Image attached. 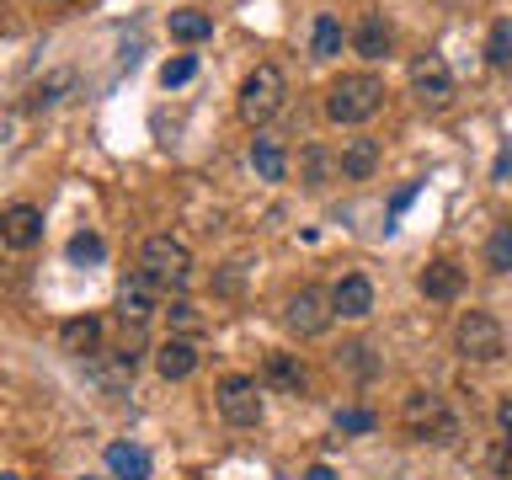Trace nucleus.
Returning a JSON list of instances; mask_svg holds the SVG:
<instances>
[{
    "instance_id": "obj_1",
    "label": "nucleus",
    "mask_w": 512,
    "mask_h": 480,
    "mask_svg": "<svg viewBox=\"0 0 512 480\" xmlns=\"http://www.w3.org/2000/svg\"><path fill=\"white\" fill-rule=\"evenodd\" d=\"M379 107H384V80H379V75H368V70L331 80V91H326V118H331V123H342V128L368 123Z\"/></svg>"
},
{
    "instance_id": "obj_2",
    "label": "nucleus",
    "mask_w": 512,
    "mask_h": 480,
    "mask_svg": "<svg viewBox=\"0 0 512 480\" xmlns=\"http://www.w3.org/2000/svg\"><path fill=\"white\" fill-rule=\"evenodd\" d=\"M235 107L251 128H267L288 107V75L278 70V64H256V70L240 80V102Z\"/></svg>"
},
{
    "instance_id": "obj_3",
    "label": "nucleus",
    "mask_w": 512,
    "mask_h": 480,
    "mask_svg": "<svg viewBox=\"0 0 512 480\" xmlns=\"http://www.w3.org/2000/svg\"><path fill=\"white\" fill-rule=\"evenodd\" d=\"M400 422H406V432L422 443H454L459 438V416L448 411V400L438 390H411L400 400Z\"/></svg>"
},
{
    "instance_id": "obj_4",
    "label": "nucleus",
    "mask_w": 512,
    "mask_h": 480,
    "mask_svg": "<svg viewBox=\"0 0 512 480\" xmlns=\"http://www.w3.org/2000/svg\"><path fill=\"white\" fill-rule=\"evenodd\" d=\"M139 272L150 278L155 288H182L192 283V251H187V240H176V235H150L139 246Z\"/></svg>"
},
{
    "instance_id": "obj_5",
    "label": "nucleus",
    "mask_w": 512,
    "mask_h": 480,
    "mask_svg": "<svg viewBox=\"0 0 512 480\" xmlns=\"http://www.w3.org/2000/svg\"><path fill=\"white\" fill-rule=\"evenodd\" d=\"M454 347L464 363H496L507 352V331L491 310H464L454 326Z\"/></svg>"
},
{
    "instance_id": "obj_6",
    "label": "nucleus",
    "mask_w": 512,
    "mask_h": 480,
    "mask_svg": "<svg viewBox=\"0 0 512 480\" xmlns=\"http://www.w3.org/2000/svg\"><path fill=\"white\" fill-rule=\"evenodd\" d=\"M214 406H219V416H224L230 427H256V422H262V384H256L251 374L219 379Z\"/></svg>"
},
{
    "instance_id": "obj_7",
    "label": "nucleus",
    "mask_w": 512,
    "mask_h": 480,
    "mask_svg": "<svg viewBox=\"0 0 512 480\" xmlns=\"http://www.w3.org/2000/svg\"><path fill=\"white\" fill-rule=\"evenodd\" d=\"M411 96L432 112H443L454 102V70H448L443 54H416L411 59Z\"/></svg>"
},
{
    "instance_id": "obj_8",
    "label": "nucleus",
    "mask_w": 512,
    "mask_h": 480,
    "mask_svg": "<svg viewBox=\"0 0 512 480\" xmlns=\"http://www.w3.org/2000/svg\"><path fill=\"white\" fill-rule=\"evenodd\" d=\"M112 310H118V320L128 331H144L150 326V315L160 310V288L144 278V272H134V278L118 283V299H112Z\"/></svg>"
},
{
    "instance_id": "obj_9",
    "label": "nucleus",
    "mask_w": 512,
    "mask_h": 480,
    "mask_svg": "<svg viewBox=\"0 0 512 480\" xmlns=\"http://www.w3.org/2000/svg\"><path fill=\"white\" fill-rule=\"evenodd\" d=\"M283 320H288V331H294V336H326V326H331V294H320V288L304 283L299 294L288 299Z\"/></svg>"
},
{
    "instance_id": "obj_10",
    "label": "nucleus",
    "mask_w": 512,
    "mask_h": 480,
    "mask_svg": "<svg viewBox=\"0 0 512 480\" xmlns=\"http://www.w3.org/2000/svg\"><path fill=\"white\" fill-rule=\"evenodd\" d=\"M38 240H43V208L38 203L0 208V246L6 251H32Z\"/></svg>"
},
{
    "instance_id": "obj_11",
    "label": "nucleus",
    "mask_w": 512,
    "mask_h": 480,
    "mask_svg": "<svg viewBox=\"0 0 512 480\" xmlns=\"http://www.w3.org/2000/svg\"><path fill=\"white\" fill-rule=\"evenodd\" d=\"M331 315H342V320H368V315H374V283H368L363 272H347V278H336V288H331Z\"/></svg>"
},
{
    "instance_id": "obj_12",
    "label": "nucleus",
    "mask_w": 512,
    "mask_h": 480,
    "mask_svg": "<svg viewBox=\"0 0 512 480\" xmlns=\"http://www.w3.org/2000/svg\"><path fill=\"white\" fill-rule=\"evenodd\" d=\"M336 171H342L347 182H368V176L379 171V139H368V134L342 139V150H336Z\"/></svg>"
},
{
    "instance_id": "obj_13",
    "label": "nucleus",
    "mask_w": 512,
    "mask_h": 480,
    "mask_svg": "<svg viewBox=\"0 0 512 480\" xmlns=\"http://www.w3.org/2000/svg\"><path fill=\"white\" fill-rule=\"evenodd\" d=\"M155 374L171 379V384L198 374V347H192V336H166V342L155 347Z\"/></svg>"
},
{
    "instance_id": "obj_14",
    "label": "nucleus",
    "mask_w": 512,
    "mask_h": 480,
    "mask_svg": "<svg viewBox=\"0 0 512 480\" xmlns=\"http://www.w3.org/2000/svg\"><path fill=\"white\" fill-rule=\"evenodd\" d=\"M251 166L262 182H288V144L278 134H267V128H256L251 139Z\"/></svg>"
},
{
    "instance_id": "obj_15",
    "label": "nucleus",
    "mask_w": 512,
    "mask_h": 480,
    "mask_svg": "<svg viewBox=\"0 0 512 480\" xmlns=\"http://www.w3.org/2000/svg\"><path fill=\"white\" fill-rule=\"evenodd\" d=\"M352 48H358L363 59H384L395 48V27L384 22V11H363L358 27H352Z\"/></svg>"
},
{
    "instance_id": "obj_16",
    "label": "nucleus",
    "mask_w": 512,
    "mask_h": 480,
    "mask_svg": "<svg viewBox=\"0 0 512 480\" xmlns=\"http://www.w3.org/2000/svg\"><path fill=\"white\" fill-rule=\"evenodd\" d=\"M422 294H427V299H438V304L459 299V294H464V267H459V262H448V256L427 262V267H422Z\"/></svg>"
},
{
    "instance_id": "obj_17",
    "label": "nucleus",
    "mask_w": 512,
    "mask_h": 480,
    "mask_svg": "<svg viewBox=\"0 0 512 480\" xmlns=\"http://www.w3.org/2000/svg\"><path fill=\"white\" fill-rule=\"evenodd\" d=\"M59 347L75 352V358H91V352H102V320L96 315H75L59 326Z\"/></svg>"
},
{
    "instance_id": "obj_18",
    "label": "nucleus",
    "mask_w": 512,
    "mask_h": 480,
    "mask_svg": "<svg viewBox=\"0 0 512 480\" xmlns=\"http://www.w3.org/2000/svg\"><path fill=\"white\" fill-rule=\"evenodd\" d=\"M262 379L272 384V390H283V395H304V363L294 358V352H267Z\"/></svg>"
},
{
    "instance_id": "obj_19",
    "label": "nucleus",
    "mask_w": 512,
    "mask_h": 480,
    "mask_svg": "<svg viewBox=\"0 0 512 480\" xmlns=\"http://www.w3.org/2000/svg\"><path fill=\"white\" fill-rule=\"evenodd\" d=\"M331 176H336V155L326 150V144H304V150H299V182L310 192H320Z\"/></svg>"
},
{
    "instance_id": "obj_20",
    "label": "nucleus",
    "mask_w": 512,
    "mask_h": 480,
    "mask_svg": "<svg viewBox=\"0 0 512 480\" xmlns=\"http://www.w3.org/2000/svg\"><path fill=\"white\" fill-rule=\"evenodd\" d=\"M107 470L118 480H150V454L139 443H107Z\"/></svg>"
},
{
    "instance_id": "obj_21",
    "label": "nucleus",
    "mask_w": 512,
    "mask_h": 480,
    "mask_svg": "<svg viewBox=\"0 0 512 480\" xmlns=\"http://www.w3.org/2000/svg\"><path fill=\"white\" fill-rule=\"evenodd\" d=\"M171 38L176 43H203V38H214V16L198 11V6H182V11H171Z\"/></svg>"
},
{
    "instance_id": "obj_22",
    "label": "nucleus",
    "mask_w": 512,
    "mask_h": 480,
    "mask_svg": "<svg viewBox=\"0 0 512 480\" xmlns=\"http://www.w3.org/2000/svg\"><path fill=\"white\" fill-rule=\"evenodd\" d=\"M342 43H347L342 22H336L331 11H320L315 22H310V54H315V59H336V54H342Z\"/></svg>"
},
{
    "instance_id": "obj_23",
    "label": "nucleus",
    "mask_w": 512,
    "mask_h": 480,
    "mask_svg": "<svg viewBox=\"0 0 512 480\" xmlns=\"http://www.w3.org/2000/svg\"><path fill=\"white\" fill-rule=\"evenodd\" d=\"M486 59H491V70H512V16L491 22V32H486Z\"/></svg>"
},
{
    "instance_id": "obj_24",
    "label": "nucleus",
    "mask_w": 512,
    "mask_h": 480,
    "mask_svg": "<svg viewBox=\"0 0 512 480\" xmlns=\"http://www.w3.org/2000/svg\"><path fill=\"white\" fill-rule=\"evenodd\" d=\"M171 320V336H198L203 331V315H198V304L192 299H171V304H160Z\"/></svg>"
},
{
    "instance_id": "obj_25",
    "label": "nucleus",
    "mask_w": 512,
    "mask_h": 480,
    "mask_svg": "<svg viewBox=\"0 0 512 480\" xmlns=\"http://www.w3.org/2000/svg\"><path fill=\"white\" fill-rule=\"evenodd\" d=\"M336 368H347V374H358V379H374L379 374V358H374V347H368V342H352V347H342Z\"/></svg>"
},
{
    "instance_id": "obj_26",
    "label": "nucleus",
    "mask_w": 512,
    "mask_h": 480,
    "mask_svg": "<svg viewBox=\"0 0 512 480\" xmlns=\"http://www.w3.org/2000/svg\"><path fill=\"white\" fill-rule=\"evenodd\" d=\"M64 251H70V262H102V256H107V240L91 235V230H80V235H70V246H64Z\"/></svg>"
},
{
    "instance_id": "obj_27",
    "label": "nucleus",
    "mask_w": 512,
    "mask_h": 480,
    "mask_svg": "<svg viewBox=\"0 0 512 480\" xmlns=\"http://www.w3.org/2000/svg\"><path fill=\"white\" fill-rule=\"evenodd\" d=\"M486 267H491V272H512V224H502V230L491 235V246H486Z\"/></svg>"
},
{
    "instance_id": "obj_28",
    "label": "nucleus",
    "mask_w": 512,
    "mask_h": 480,
    "mask_svg": "<svg viewBox=\"0 0 512 480\" xmlns=\"http://www.w3.org/2000/svg\"><path fill=\"white\" fill-rule=\"evenodd\" d=\"M192 75H198V59L192 54H176V59L160 64V86H187Z\"/></svg>"
},
{
    "instance_id": "obj_29",
    "label": "nucleus",
    "mask_w": 512,
    "mask_h": 480,
    "mask_svg": "<svg viewBox=\"0 0 512 480\" xmlns=\"http://www.w3.org/2000/svg\"><path fill=\"white\" fill-rule=\"evenodd\" d=\"M336 432H374V411H336Z\"/></svg>"
},
{
    "instance_id": "obj_30",
    "label": "nucleus",
    "mask_w": 512,
    "mask_h": 480,
    "mask_svg": "<svg viewBox=\"0 0 512 480\" xmlns=\"http://www.w3.org/2000/svg\"><path fill=\"white\" fill-rule=\"evenodd\" d=\"M496 427H502V443H512V400L496 406Z\"/></svg>"
},
{
    "instance_id": "obj_31",
    "label": "nucleus",
    "mask_w": 512,
    "mask_h": 480,
    "mask_svg": "<svg viewBox=\"0 0 512 480\" xmlns=\"http://www.w3.org/2000/svg\"><path fill=\"white\" fill-rule=\"evenodd\" d=\"M496 480H512V443H502V454H496Z\"/></svg>"
},
{
    "instance_id": "obj_32",
    "label": "nucleus",
    "mask_w": 512,
    "mask_h": 480,
    "mask_svg": "<svg viewBox=\"0 0 512 480\" xmlns=\"http://www.w3.org/2000/svg\"><path fill=\"white\" fill-rule=\"evenodd\" d=\"M411 198H416V182H411V187H400V192H395V203H390V214H400V208H406Z\"/></svg>"
},
{
    "instance_id": "obj_33",
    "label": "nucleus",
    "mask_w": 512,
    "mask_h": 480,
    "mask_svg": "<svg viewBox=\"0 0 512 480\" xmlns=\"http://www.w3.org/2000/svg\"><path fill=\"white\" fill-rule=\"evenodd\" d=\"M304 480H331V470H326V464H310V475H304Z\"/></svg>"
},
{
    "instance_id": "obj_34",
    "label": "nucleus",
    "mask_w": 512,
    "mask_h": 480,
    "mask_svg": "<svg viewBox=\"0 0 512 480\" xmlns=\"http://www.w3.org/2000/svg\"><path fill=\"white\" fill-rule=\"evenodd\" d=\"M54 6H75V0H54Z\"/></svg>"
},
{
    "instance_id": "obj_35",
    "label": "nucleus",
    "mask_w": 512,
    "mask_h": 480,
    "mask_svg": "<svg viewBox=\"0 0 512 480\" xmlns=\"http://www.w3.org/2000/svg\"><path fill=\"white\" fill-rule=\"evenodd\" d=\"M0 480H22V475H0Z\"/></svg>"
}]
</instances>
